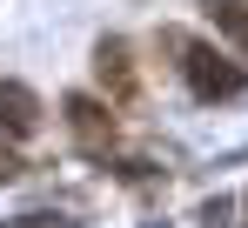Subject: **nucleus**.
Segmentation results:
<instances>
[{
    "instance_id": "1",
    "label": "nucleus",
    "mask_w": 248,
    "mask_h": 228,
    "mask_svg": "<svg viewBox=\"0 0 248 228\" xmlns=\"http://www.w3.org/2000/svg\"><path fill=\"white\" fill-rule=\"evenodd\" d=\"M168 47L181 54V81L202 94V101H235L242 94V67L228 54H215L208 40H188V34H168Z\"/></svg>"
},
{
    "instance_id": "5",
    "label": "nucleus",
    "mask_w": 248,
    "mask_h": 228,
    "mask_svg": "<svg viewBox=\"0 0 248 228\" xmlns=\"http://www.w3.org/2000/svg\"><path fill=\"white\" fill-rule=\"evenodd\" d=\"M215 27L235 40V47H248V7H235V0H215Z\"/></svg>"
},
{
    "instance_id": "6",
    "label": "nucleus",
    "mask_w": 248,
    "mask_h": 228,
    "mask_svg": "<svg viewBox=\"0 0 248 228\" xmlns=\"http://www.w3.org/2000/svg\"><path fill=\"white\" fill-rule=\"evenodd\" d=\"M27 228H67L61 215H27Z\"/></svg>"
},
{
    "instance_id": "2",
    "label": "nucleus",
    "mask_w": 248,
    "mask_h": 228,
    "mask_svg": "<svg viewBox=\"0 0 248 228\" xmlns=\"http://www.w3.org/2000/svg\"><path fill=\"white\" fill-rule=\"evenodd\" d=\"M0 128H7V134H34V128H41V101H34V87L0 81Z\"/></svg>"
},
{
    "instance_id": "4",
    "label": "nucleus",
    "mask_w": 248,
    "mask_h": 228,
    "mask_svg": "<svg viewBox=\"0 0 248 228\" xmlns=\"http://www.w3.org/2000/svg\"><path fill=\"white\" fill-rule=\"evenodd\" d=\"M94 74L108 81L121 101L134 94V67H127V47H121V40H101V47H94Z\"/></svg>"
},
{
    "instance_id": "3",
    "label": "nucleus",
    "mask_w": 248,
    "mask_h": 228,
    "mask_svg": "<svg viewBox=\"0 0 248 228\" xmlns=\"http://www.w3.org/2000/svg\"><path fill=\"white\" fill-rule=\"evenodd\" d=\"M67 128L81 141H108L114 134V114H101V101H87V94H67Z\"/></svg>"
}]
</instances>
